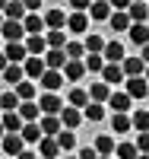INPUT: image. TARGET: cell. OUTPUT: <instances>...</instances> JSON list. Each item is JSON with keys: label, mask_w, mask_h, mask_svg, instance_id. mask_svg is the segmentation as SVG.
<instances>
[{"label": "cell", "mask_w": 149, "mask_h": 159, "mask_svg": "<svg viewBox=\"0 0 149 159\" xmlns=\"http://www.w3.org/2000/svg\"><path fill=\"white\" fill-rule=\"evenodd\" d=\"M22 143H25V137H22V130H3V156H22L25 150H22Z\"/></svg>", "instance_id": "6da1fadb"}, {"label": "cell", "mask_w": 149, "mask_h": 159, "mask_svg": "<svg viewBox=\"0 0 149 159\" xmlns=\"http://www.w3.org/2000/svg\"><path fill=\"white\" fill-rule=\"evenodd\" d=\"M64 150H60V143H57V134H45L42 140H38V156L42 159H57Z\"/></svg>", "instance_id": "7a4b0ae2"}, {"label": "cell", "mask_w": 149, "mask_h": 159, "mask_svg": "<svg viewBox=\"0 0 149 159\" xmlns=\"http://www.w3.org/2000/svg\"><path fill=\"white\" fill-rule=\"evenodd\" d=\"M22 35H29L25 22H22V19H7V16H3V38H7V42H22Z\"/></svg>", "instance_id": "3957f363"}, {"label": "cell", "mask_w": 149, "mask_h": 159, "mask_svg": "<svg viewBox=\"0 0 149 159\" xmlns=\"http://www.w3.org/2000/svg\"><path fill=\"white\" fill-rule=\"evenodd\" d=\"M67 29L73 35H83L89 29V10H73L70 16H67Z\"/></svg>", "instance_id": "277c9868"}, {"label": "cell", "mask_w": 149, "mask_h": 159, "mask_svg": "<svg viewBox=\"0 0 149 159\" xmlns=\"http://www.w3.org/2000/svg\"><path fill=\"white\" fill-rule=\"evenodd\" d=\"M22 80H25V64L7 61V67H3V83H7V86H16V83H22Z\"/></svg>", "instance_id": "5b68a950"}, {"label": "cell", "mask_w": 149, "mask_h": 159, "mask_svg": "<svg viewBox=\"0 0 149 159\" xmlns=\"http://www.w3.org/2000/svg\"><path fill=\"white\" fill-rule=\"evenodd\" d=\"M64 80H67V73H64V70L48 67V70L42 73V80H38V83H42V89H54V92H57V89L64 86Z\"/></svg>", "instance_id": "8992f818"}, {"label": "cell", "mask_w": 149, "mask_h": 159, "mask_svg": "<svg viewBox=\"0 0 149 159\" xmlns=\"http://www.w3.org/2000/svg\"><path fill=\"white\" fill-rule=\"evenodd\" d=\"M64 73H67V80H70V83H79V80L89 73V67H86L83 57H70V61H67V67H64Z\"/></svg>", "instance_id": "52a82bcc"}, {"label": "cell", "mask_w": 149, "mask_h": 159, "mask_svg": "<svg viewBox=\"0 0 149 159\" xmlns=\"http://www.w3.org/2000/svg\"><path fill=\"white\" fill-rule=\"evenodd\" d=\"M38 105H42L45 115H60V108H64V102H60V96L54 89H45V96L38 99Z\"/></svg>", "instance_id": "ba28073f"}, {"label": "cell", "mask_w": 149, "mask_h": 159, "mask_svg": "<svg viewBox=\"0 0 149 159\" xmlns=\"http://www.w3.org/2000/svg\"><path fill=\"white\" fill-rule=\"evenodd\" d=\"M127 92H130L133 99H146V96H149V80H146V73L127 76Z\"/></svg>", "instance_id": "9c48e42d"}, {"label": "cell", "mask_w": 149, "mask_h": 159, "mask_svg": "<svg viewBox=\"0 0 149 159\" xmlns=\"http://www.w3.org/2000/svg\"><path fill=\"white\" fill-rule=\"evenodd\" d=\"M25 57H29V45H25V42H7L3 61H19V64H25Z\"/></svg>", "instance_id": "30bf717a"}, {"label": "cell", "mask_w": 149, "mask_h": 159, "mask_svg": "<svg viewBox=\"0 0 149 159\" xmlns=\"http://www.w3.org/2000/svg\"><path fill=\"white\" fill-rule=\"evenodd\" d=\"M124 76H127V70H124V64H117V61H108V64H105V70H102V80H108L111 86L124 83Z\"/></svg>", "instance_id": "8fae6325"}, {"label": "cell", "mask_w": 149, "mask_h": 159, "mask_svg": "<svg viewBox=\"0 0 149 159\" xmlns=\"http://www.w3.org/2000/svg\"><path fill=\"white\" fill-rule=\"evenodd\" d=\"M83 118H86V111H79L76 105H70V102H67L64 108H60V121H64V127H73V130H76Z\"/></svg>", "instance_id": "7c38bea8"}, {"label": "cell", "mask_w": 149, "mask_h": 159, "mask_svg": "<svg viewBox=\"0 0 149 159\" xmlns=\"http://www.w3.org/2000/svg\"><path fill=\"white\" fill-rule=\"evenodd\" d=\"M111 13H114L111 0H92V7H89V16L99 19V22H108V19H111Z\"/></svg>", "instance_id": "4fadbf2b"}, {"label": "cell", "mask_w": 149, "mask_h": 159, "mask_svg": "<svg viewBox=\"0 0 149 159\" xmlns=\"http://www.w3.org/2000/svg\"><path fill=\"white\" fill-rule=\"evenodd\" d=\"M108 25H111L114 32H130V25H133V16L127 10H114L111 13V19H108Z\"/></svg>", "instance_id": "5bb4252c"}, {"label": "cell", "mask_w": 149, "mask_h": 159, "mask_svg": "<svg viewBox=\"0 0 149 159\" xmlns=\"http://www.w3.org/2000/svg\"><path fill=\"white\" fill-rule=\"evenodd\" d=\"M3 16L7 19H25L29 16V7L22 0H3Z\"/></svg>", "instance_id": "9a60e30c"}, {"label": "cell", "mask_w": 149, "mask_h": 159, "mask_svg": "<svg viewBox=\"0 0 149 159\" xmlns=\"http://www.w3.org/2000/svg\"><path fill=\"white\" fill-rule=\"evenodd\" d=\"M45 61H48V67L64 70L67 61H70V54H67V48H48V51H45Z\"/></svg>", "instance_id": "2e32d148"}, {"label": "cell", "mask_w": 149, "mask_h": 159, "mask_svg": "<svg viewBox=\"0 0 149 159\" xmlns=\"http://www.w3.org/2000/svg\"><path fill=\"white\" fill-rule=\"evenodd\" d=\"M19 115L25 118V121H42V105H38L35 99H22V105H19Z\"/></svg>", "instance_id": "e0dca14e"}, {"label": "cell", "mask_w": 149, "mask_h": 159, "mask_svg": "<svg viewBox=\"0 0 149 159\" xmlns=\"http://www.w3.org/2000/svg\"><path fill=\"white\" fill-rule=\"evenodd\" d=\"M25 45H29V54H45V51L51 48V45H48V35H45V32H32L29 38H25Z\"/></svg>", "instance_id": "ac0fdd59"}, {"label": "cell", "mask_w": 149, "mask_h": 159, "mask_svg": "<svg viewBox=\"0 0 149 159\" xmlns=\"http://www.w3.org/2000/svg\"><path fill=\"white\" fill-rule=\"evenodd\" d=\"M111 127H114V134H130V130H133V115H127V111H114Z\"/></svg>", "instance_id": "d6986e66"}, {"label": "cell", "mask_w": 149, "mask_h": 159, "mask_svg": "<svg viewBox=\"0 0 149 159\" xmlns=\"http://www.w3.org/2000/svg\"><path fill=\"white\" fill-rule=\"evenodd\" d=\"M130 102H133L130 92H111V96H108V108H114V111H130Z\"/></svg>", "instance_id": "ffe728a7"}, {"label": "cell", "mask_w": 149, "mask_h": 159, "mask_svg": "<svg viewBox=\"0 0 149 159\" xmlns=\"http://www.w3.org/2000/svg\"><path fill=\"white\" fill-rule=\"evenodd\" d=\"M130 42L133 45H149V22H133L130 25Z\"/></svg>", "instance_id": "44dd1931"}, {"label": "cell", "mask_w": 149, "mask_h": 159, "mask_svg": "<svg viewBox=\"0 0 149 159\" xmlns=\"http://www.w3.org/2000/svg\"><path fill=\"white\" fill-rule=\"evenodd\" d=\"M22 137H25V143H38L45 137V127H42V121H25V127H22Z\"/></svg>", "instance_id": "7402d4cb"}, {"label": "cell", "mask_w": 149, "mask_h": 159, "mask_svg": "<svg viewBox=\"0 0 149 159\" xmlns=\"http://www.w3.org/2000/svg\"><path fill=\"white\" fill-rule=\"evenodd\" d=\"M121 64H124L127 76H140V73H146V57H143V54H140V57H124Z\"/></svg>", "instance_id": "603a6c76"}, {"label": "cell", "mask_w": 149, "mask_h": 159, "mask_svg": "<svg viewBox=\"0 0 149 159\" xmlns=\"http://www.w3.org/2000/svg\"><path fill=\"white\" fill-rule=\"evenodd\" d=\"M0 105H3V111H16L19 105H22V96L16 92V86H10V89L3 92V99H0Z\"/></svg>", "instance_id": "cb8c5ba5"}, {"label": "cell", "mask_w": 149, "mask_h": 159, "mask_svg": "<svg viewBox=\"0 0 149 159\" xmlns=\"http://www.w3.org/2000/svg\"><path fill=\"white\" fill-rule=\"evenodd\" d=\"M45 22H48V29H64V25H67V13L60 7H54V10L45 13Z\"/></svg>", "instance_id": "d4e9b609"}, {"label": "cell", "mask_w": 149, "mask_h": 159, "mask_svg": "<svg viewBox=\"0 0 149 159\" xmlns=\"http://www.w3.org/2000/svg\"><path fill=\"white\" fill-rule=\"evenodd\" d=\"M127 13L133 16V22H149V7H146V0H133V3L127 7Z\"/></svg>", "instance_id": "484cf974"}, {"label": "cell", "mask_w": 149, "mask_h": 159, "mask_svg": "<svg viewBox=\"0 0 149 159\" xmlns=\"http://www.w3.org/2000/svg\"><path fill=\"white\" fill-rule=\"evenodd\" d=\"M45 35H48V45L51 48H67V35H70V29H67V25H64V29H48Z\"/></svg>", "instance_id": "4316f807"}, {"label": "cell", "mask_w": 149, "mask_h": 159, "mask_svg": "<svg viewBox=\"0 0 149 159\" xmlns=\"http://www.w3.org/2000/svg\"><path fill=\"white\" fill-rule=\"evenodd\" d=\"M25 127V118L19 115V108L16 111H3V130H22Z\"/></svg>", "instance_id": "83f0119b"}, {"label": "cell", "mask_w": 149, "mask_h": 159, "mask_svg": "<svg viewBox=\"0 0 149 159\" xmlns=\"http://www.w3.org/2000/svg\"><path fill=\"white\" fill-rule=\"evenodd\" d=\"M89 96L95 99V102H108V96H111V83H108V80L92 83V86H89Z\"/></svg>", "instance_id": "f1b7e54d"}, {"label": "cell", "mask_w": 149, "mask_h": 159, "mask_svg": "<svg viewBox=\"0 0 149 159\" xmlns=\"http://www.w3.org/2000/svg\"><path fill=\"white\" fill-rule=\"evenodd\" d=\"M67 102H70V105H76V108H86V105L92 102V96H89V89H70V96H67Z\"/></svg>", "instance_id": "f546056e"}, {"label": "cell", "mask_w": 149, "mask_h": 159, "mask_svg": "<svg viewBox=\"0 0 149 159\" xmlns=\"http://www.w3.org/2000/svg\"><path fill=\"white\" fill-rule=\"evenodd\" d=\"M22 22H25V29H29V35H32V32H45V29H48V22H45L42 13H29Z\"/></svg>", "instance_id": "4dcf8cb0"}, {"label": "cell", "mask_w": 149, "mask_h": 159, "mask_svg": "<svg viewBox=\"0 0 149 159\" xmlns=\"http://www.w3.org/2000/svg\"><path fill=\"white\" fill-rule=\"evenodd\" d=\"M83 111H86V121H92V124H99L102 118H105V105H102V102H95V99H92V102L86 105Z\"/></svg>", "instance_id": "1f68e13d"}, {"label": "cell", "mask_w": 149, "mask_h": 159, "mask_svg": "<svg viewBox=\"0 0 149 159\" xmlns=\"http://www.w3.org/2000/svg\"><path fill=\"white\" fill-rule=\"evenodd\" d=\"M42 127H45V134H60L64 121H60V115H42Z\"/></svg>", "instance_id": "d6a6232c"}, {"label": "cell", "mask_w": 149, "mask_h": 159, "mask_svg": "<svg viewBox=\"0 0 149 159\" xmlns=\"http://www.w3.org/2000/svg\"><path fill=\"white\" fill-rule=\"evenodd\" d=\"M57 143H60V150L64 153H70L76 147V137H73V127H60V134H57Z\"/></svg>", "instance_id": "836d02e7"}, {"label": "cell", "mask_w": 149, "mask_h": 159, "mask_svg": "<svg viewBox=\"0 0 149 159\" xmlns=\"http://www.w3.org/2000/svg\"><path fill=\"white\" fill-rule=\"evenodd\" d=\"M102 54H105L108 61H117V64H121V61H124V45H121V42H108Z\"/></svg>", "instance_id": "e575fe53"}, {"label": "cell", "mask_w": 149, "mask_h": 159, "mask_svg": "<svg viewBox=\"0 0 149 159\" xmlns=\"http://www.w3.org/2000/svg\"><path fill=\"white\" fill-rule=\"evenodd\" d=\"M16 92H19L22 99H35L38 96V86L32 83V76H29V80H22V83H16Z\"/></svg>", "instance_id": "d590c367"}, {"label": "cell", "mask_w": 149, "mask_h": 159, "mask_svg": "<svg viewBox=\"0 0 149 159\" xmlns=\"http://www.w3.org/2000/svg\"><path fill=\"white\" fill-rule=\"evenodd\" d=\"M95 150L102 153V156H111L117 147H114V140L111 137H108V134H102V137H95Z\"/></svg>", "instance_id": "8d00e7d4"}, {"label": "cell", "mask_w": 149, "mask_h": 159, "mask_svg": "<svg viewBox=\"0 0 149 159\" xmlns=\"http://www.w3.org/2000/svg\"><path fill=\"white\" fill-rule=\"evenodd\" d=\"M133 130H149V108L133 111Z\"/></svg>", "instance_id": "74e56055"}, {"label": "cell", "mask_w": 149, "mask_h": 159, "mask_svg": "<svg viewBox=\"0 0 149 159\" xmlns=\"http://www.w3.org/2000/svg\"><path fill=\"white\" fill-rule=\"evenodd\" d=\"M105 45H108V42H105L102 35H95V32L86 35V51H105Z\"/></svg>", "instance_id": "f35d334b"}, {"label": "cell", "mask_w": 149, "mask_h": 159, "mask_svg": "<svg viewBox=\"0 0 149 159\" xmlns=\"http://www.w3.org/2000/svg\"><path fill=\"white\" fill-rule=\"evenodd\" d=\"M137 153H140L137 143H121V147H117V156H121V159H133Z\"/></svg>", "instance_id": "ab89813d"}, {"label": "cell", "mask_w": 149, "mask_h": 159, "mask_svg": "<svg viewBox=\"0 0 149 159\" xmlns=\"http://www.w3.org/2000/svg\"><path fill=\"white\" fill-rule=\"evenodd\" d=\"M67 54L70 57H83L86 54V42H67Z\"/></svg>", "instance_id": "60d3db41"}, {"label": "cell", "mask_w": 149, "mask_h": 159, "mask_svg": "<svg viewBox=\"0 0 149 159\" xmlns=\"http://www.w3.org/2000/svg\"><path fill=\"white\" fill-rule=\"evenodd\" d=\"M137 147H140V153H149V130H140L137 134Z\"/></svg>", "instance_id": "b9f144b4"}, {"label": "cell", "mask_w": 149, "mask_h": 159, "mask_svg": "<svg viewBox=\"0 0 149 159\" xmlns=\"http://www.w3.org/2000/svg\"><path fill=\"white\" fill-rule=\"evenodd\" d=\"M102 153L95 150V147H83V150H79V159H99Z\"/></svg>", "instance_id": "7bdbcfd3"}, {"label": "cell", "mask_w": 149, "mask_h": 159, "mask_svg": "<svg viewBox=\"0 0 149 159\" xmlns=\"http://www.w3.org/2000/svg\"><path fill=\"white\" fill-rule=\"evenodd\" d=\"M70 7H73V10H89L92 0H70Z\"/></svg>", "instance_id": "ee69618b"}, {"label": "cell", "mask_w": 149, "mask_h": 159, "mask_svg": "<svg viewBox=\"0 0 149 159\" xmlns=\"http://www.w3.org/2000/svg\"><path fill=\"white\" fill-rule=\"evenodd\" d=\"M22 3L29 7V13H38V10H42V0H22Z\"/></svg>", "instance_id": "f6af8a7d"}, {"label": "cell", "mask_w": 149, "mask_h": 159, "mask_svg": "<svg viewBox=\"0 0 149 159\" xmlns=\"http://www.w3.org/2000/svg\"><path fill=\"white\" fill-rule=\"evenodd\" d=\"M130 3H133V0H111V7H114V10H127Z\"/></svg>", "instance_id": "bcb514c9"}, {"label": "cell", "mask_w": 149, "mask_h": 159, "mask_svg": "<svg viewBox=\"0 0 149 159\" xmlns=\"http://www.w3.org/2000/svg\"><path fill=\"white\" fill-rule=\"evenodd\" d=\"M140 54H143V57H146V64H149V45H143V48H140Z\"/></svg>", "instance_id": "7dc6e473"}, {"label": "cell", "mask_w": 149, "mask_h": 159, "mask_svg": "<svg viewBox=\"0 0 149 159\" xmlns=\"http://www.w3.org/2000/svg\"><path fill=\"white\" fill-rule=\"evenodd\" d=\"M146 80H149V64H146Z\"/></svg>", "instance_id": "c3c4849f"}, {"label": "cell", "mask_w": 149, "mask_h": 159, "mask_svg": "<svg viewBox=\"0 0 149 159\" xmlns=\"http://www.w3.org/2000/svg\"><path fill=\"white\" fill-rule=\"evenodd\" d=\"M146 102H149V96H146Z\"/></svg>", "instance_id": "681fc988"}]
</instances>
